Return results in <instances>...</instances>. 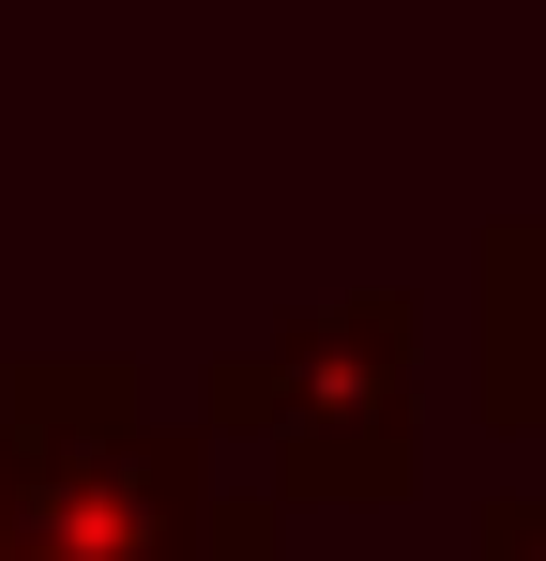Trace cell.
<instances>
[{
	"instance_id": "7a4b0ae2",
	"label": "cell",
	"mask_w": 546,
	"mask_h": 561,
	"mask_svg": "<svg viewBox=\"0 0 546 561\" xmlns=\"http://www.w3.org/2000/svg\"><path fill=\"white\" fill-rule=\"evenodd\" d=\"M486 561H546V485H516V501H486V531H470Z\"/></svg>"
},
{
	"instance_id": "6da1fadb",
	"label": "cell",
	"mask_w": 546,
	"mask_h": 561,
	"mask_svg": "<svg viewBox=\"0 0 546 561\" xmlns=\"http://www.w3.org/2000/svg\"><path fill=\"white\" fill-rule=\"evenodd\" d=\"M213 425H243L288 501H395L410 485V319L319 304L273 350L213 365Z\"/></svg>"
}]
</instances>
